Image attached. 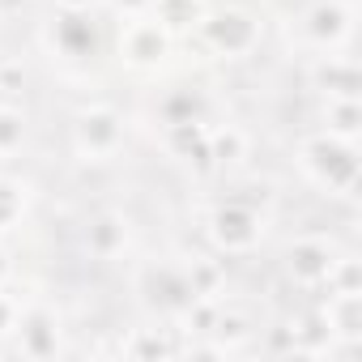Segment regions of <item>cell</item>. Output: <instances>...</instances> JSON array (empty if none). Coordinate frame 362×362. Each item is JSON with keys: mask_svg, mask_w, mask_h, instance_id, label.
Returning <instances> with one entry per match:
<instances>
[{"mask_svg": "<svg viewBox=\"0 0 362 362\" xmlns=\"http://www.w3.org/2000/svg\"><path fill=\"white\" fill-rule=\"evenodd\" d=\"M303 170L315 179L320 188L354 197V188H358V145L341 141V136H328V132L311 136L303 145Z\"/></svg>", "mask_w": 362, "mask_h": 362, "instance_id": "cell-1", "label": "cell"}, {"mask_svg": "<svg viewBox=\"0 0 362 362\" xmlns=\"http://www.w3.org/2000/svg\"><path fill=\"white\" fill-rule=\"evenodd\" d=\"M260 230H264V218L247 201H226L209 214V239L222 252H252L260 243Z\"/></svg>", "mask_w": 362, "mask_h": 362, "instance_id": "cell-2", "label": "cell"}, {"mask_svg": "<svg viewBox=\"0 0 362 362\" xmlns=\"http://www.w3.org/2000/svg\"><path fill=\"white\" fill-rule=\"evenodd\" d=\"M201 35L214 56H247L260 43V22L243 9H222V13H205Z\"/></svg>", "mask_w": 362, "mask_h": 362, "instance_id": "cell-3", "label": "cell"}, {"mask_svg": "<svg viewBox=\"0 0 362 362\" xmlns=\"http://www.w3.org/2000/svg\"><path fill=\"white\" fill-rule=\"evenodd\" d=\"M170 52V30L162 22H149V18H132L119 35V56L132 64V69H153L162 64V56Z\"/></svg>", "mask_w": 362, "mask_h": 362, "instance_id": "cell-4", "label": "cell"}, {"mask_svg": "<svg viewBox=\"0 0 362 362\" xmlns=\"http://www.w3.org/2000/svg\"><path fill=\"white\" fill-rule=\"evenodd\" d=\"M73 136H77V149L86 158H111L119 149V141H124V124H119V115L111 107H90V111L77 115Z\"/></svg>", "mask_w": 362, "mask_h": 362, "instance_id": "cell-5", "label": "cell"}, {"mask_svg": "<svg viewBox=\"0 0 362 362\" xmlns=\"http://www.w3.org/2000/svg\"><path fill=\"white\" fill-rule=\"evenodd\" d=\"M349 5H341V0H320L315 9L303 13V39L315 47V52H337L345 39H349Z\"/></svg>", "mask_w": 362, "mask_h": 362, "instance_id": "cell-6", "label": "cell"}, {"mask_svg": "<svg viewBox=\"0 0 362 362\" xmlns=\"http://www.w3.org/2000/svg\"><path fill=\"white\" fill-rule=\"evenodd\" d=\"M332 256H337V252H332L328 239H320V235L298 239V243L290 247V273H294V281H303V286H324Z\"/></svg>", "mask_w": 362, "mask_h": 362, "instance_id": "cell-7", "label": "cell"}, {"mask_svg": "<svg viewBox=\"0 0 362 362\" xmlns=\"http://www.w3.org/2000/svg\"><path fill=\"white\" fill-rule=\"evenodd\" d=\"M315 90H324L328 98H358V64L349 56H320V64L311 69Z\"/></svg>", "mask_w": 362, "mask_h": 362, "instance_id": "cell-8", "label": "cell"}, {"mask_svg": "<svg viewBox=\"0 0 362 362\" xmlns=\"http://www.w3.org/2000/svg\"><path fill=\"white\" fill-rule=\"evenodd\" d=\"M18 332H22L18 349H22L26 358H56V349H60V328H56V315H52V311H30V315H22V320H18Z\"/></svg>", "mask_w": 362, "mask_h": 362, "instance_id": "cell-9", "label": "cell"}, {"mask_svg": "<svg viewBox=\"0 0 362 362\" xmlns=\"http://www.w3.org/2000/svg\"><path fill=\"white\" fill-rule=\"evenodd\" d=\"M320 320L332 337L358 341L362 337V294H328V307L320 311Z\"/></svg>", "mask_w": 362, "mask_h": 362, "instance_id": "cell-10", "label": "cell"}, {"mask_svg": "<svg viewBox=\"0 0 362 362\" xmlns=\"http://www.w3.org/2000/svg\"><path fill=\"white\" fill-rule=\"evenodd\" d=\"M149 277H153L149 298H153V303H162L166 311H184V307L197 298V294H192V286H188V273H184V269L162 264V269H149Z\"/></svg>", "mask_w": 362, "mask_h": 362, "instance_id": "cell-11", "label": "cell"}, {"mask_svg": "<svg viewBox=\"0 0 362 362\" xmlns=\"http://www.w3.org/2000/svg\"><path fill=\"white\" fill-rule=\"evenodd\" d=\"M124 243H128V222H124L119 214H103V218H94L90 230H86V247H90L94 256H103V260L119 256Z\"/></svg>", "mask_w": 362, "mask_h": 362, "instance_id": "cell-12", "label": "cell"}, {"mask_svg": "<svg viewBox=\"0 0 362 362\" xmlns=\"http://www.w3.org/2000/svg\"><path fill=\"white\" fill-rule=\"evenodd\" d=\"M153 13L166 30H197L205 22V0H153Z\"/></svg>", "mask_w": 362, "mask_h": 362, "instance_id": "cell-13", "label": "cell"}, {"mask_svg": "<svg viewBox=\"0 0 362 362\" xmlns=\"http://www.w3.org/2000/svg\"><path fill=\"white\" fill-rule=\"evenodd\" d=\"M128 358H166V354H188L184 341H175L166 337V328H141L128 345H124Z\"/></svg>", "mask_w": 362, "mask_h": 362, "instance_id": "cell-14", "label": "cell"}, {"mask_svg": "<svg viewBox=\"0 0 362 362\" xmlns=\"http://www.w3.org/2000/svg\"><path fill=\"white\" fill-rule=\"evenodd\" d=\"M56 43L64 56H86L94 47V26L81 22V13H64L60 26H56Z\"/></svg>", "mask_w": 362, "mask_h": 362, "instance_id": "cell-15", "label": "cell"}, {"mask_svg": "<svg viewBox=\"0 0 362 362\" xmlns=\"http://www.w3.org/2000/svg\"><path fill=\"white\" fill-rule=\"evenodd\" d=\"M324 119H328V136L354 141V136H358V124H362L358 98H328V107H324Z\"/></svg>", "mask_w": 362, "mask_h": 362, "instance_id": "cell-16", "label": "cell"}, {"mask_svg": "<svg viewBox=\"0 0 362 362\" xmlns=\"http://www.w3.org/2000/svg\"><path fill=\"white\" fill-rule=\"evenodd\" d=\"M184 273H188L192 294H205V298H218V290H222V281H226V269H222L218 260H209V256H192Z\"/></svg>", "mask_w": 362, "mask_h": 362, "instance_id": "cell-17", "label": "cell"}, {"mask_svg": "<svg viewBox=\"0 0 362 362\" xmlns=\"http://www.w3.org/2000/svg\"><path fill=\"white\" fill-rule=\"evenodd\" d=\"M324 286L328 294H362V264L354 256H332Z\"/></svg>", "mask_w": 362, "mask_h": 362, "instance_id": "cell-18", "label": "cell"}, {"mask_svg": "<svg viewBox=\"0 0 362 362\" xmlns=\"http://www.w3.org/2000/svg\"><path fill=\"white\" fill-rule=\"evenodd\" d=\"M205 136H209L205 119H179V124H166V149L179 153V158H188Z\"/></svg>", "mask_w": 362, "mask_h": 362, "instance_id": "cell-19", "label": "cell"}, {"mask_svg": "<svg viewBox=\"0 0 362 362\" xmlns=\"http://www.w3.org/2000/svg\"><path fill=\"white\" fill-rule=\"evenodd\" d=\"M218 315H222V303H218V298H205V294H197V298L184 307V324H188V332H197V337H214Z\"/></svg>", "mask_w": 362, "mask_h": 362, "instance_id": "cell-20", "label": "cell"}, {"mask_svg": "<svg viewBox=\"0 0 362 362\" xmlns=\"http://www.w3.org/2000/svg\"><path fill=\"white\" fill-rule=\"evenodd\" d=\"M179 119H205V98L184 90V94H170L162 103V124H179Z\"/></svg>", "mask_w": 362, "mask_h": 362, "instance_id": "cell-21", "label": "cell"}, {"mask_svg": "<svg viewBox=\"0 0 362 362\" xmlns=\"http://www.w3.org/2000/svg\"><path fill=\"white\" fill-rule=\"evenodd\" d=\"M209 149H214V162L218 166H230L247 153V136L239 128H222V132H209Z\"/></svg>", "mask_w": 362, "mask_h": 362, "instance_id": "cell-22", "label": "cell"}, {"mask_svg": "<svg viewBox=\"0 0 362 362\" xmlns=\"http://www.w3.org/2000/svg\"><path fill=\"white\" fill-rule=\"evenodd\" d=\"M247 332H252V328H247V320H243V315H230V311H222V315H218V324H214V337H218V345H222V349L239 345Z\"/></svg>", "mask_w": 362, "mask_h": 362, "instance_id": "cell-23", "label": "cell"}, {"mask_svg": "<svg viewBox=\"0 0 362 362\" xmlns=\"http://www.w3.org/2000/svg\"><path fill=\"white\" fill-rule=\"evenodd\" d=\"M18 145H22V115L0 107V153H9Z\"/></svg>", "mask_w": 362, "mask_h": 362, "instance_id": "cell-24", "label": "cell"}, {"mask_svg": "<svg viewBox=\"0 0 362 362\" xmlns=\"http://www.w3.org/2000/svg\"><path fill=\"white\" fill-rule=\"evenodd\" d=\"M22 209V192L13 188V184H0V226L5 222H13V214Z\"/></svg>", "mask_w": 362, "mask_h": 362, "instance_id": "cell-25", "label": "cell"}, {"mask_svg": "<svg viewBox=\"0 0 362 362\" xmlns=\"http://www.w3.org/2000/svg\"><path fill=\"white\" fill-rule=\"evenodd\" d=\"M18 320H22L18 303H13V298H5V294H0V337H5V332H18Z\"/></svg>", "mask_w": 362, "mask_h": 362, "instance_id": "cell-26", "label": "cell"}, {"mask_svg": "<svg viewBox=\"0 0 362 362\" xmlns=\"http://www.w3.org/2000/svg\"><path fill=\"white\" fill-rule=\"evenodd\" d=\"M0 90H22V69L18 64H0Z\"/></svg>", "mask_w": 362, "mask_h": 362, "instance_id": "cell-27", "label": "cell"}, {"mask_svg": "<svg viewBox=\"0 0 362 362\" xmlns=\"http://www.w3.org/2000/svg\"><path fill=\"white\" fill-rule=\"evenodd\" d=\"M56 5H60L64 13H90V5H94V0H56Z\"/></svg>", "mask_w": 362, "mask_h": 362, "instance_id": "cell-28", "label": "cell"}, {"mask_svg": "<svg viewBox=\"0 0 362 362\" xmlns=\"http://www.w3.org/2000/svg\"><path fill=\"white\" fill-rule=\"evenodd\" d=\"M115 5H119L124 13H132V18H136L141 9H149V5H153V0H115Z\"/></svg>", "mask_w": 362, "mask_h": 362, "instance_id": "cell-29", "label": "cell"}, {"mask_svg": "<svg viewBox=\"0 0 362 362\" xmlns=\"http://www.w3.org/2000/svg\"><path fill=\"white\" fill-rule=\"evenodd\" d=\"M9 277V260H5V252H0V281Z\"/></svg>", "mask_w": 362, "mask_h": 362, "instance_id": "cell-30", "label": "cell"}]
</instances>
